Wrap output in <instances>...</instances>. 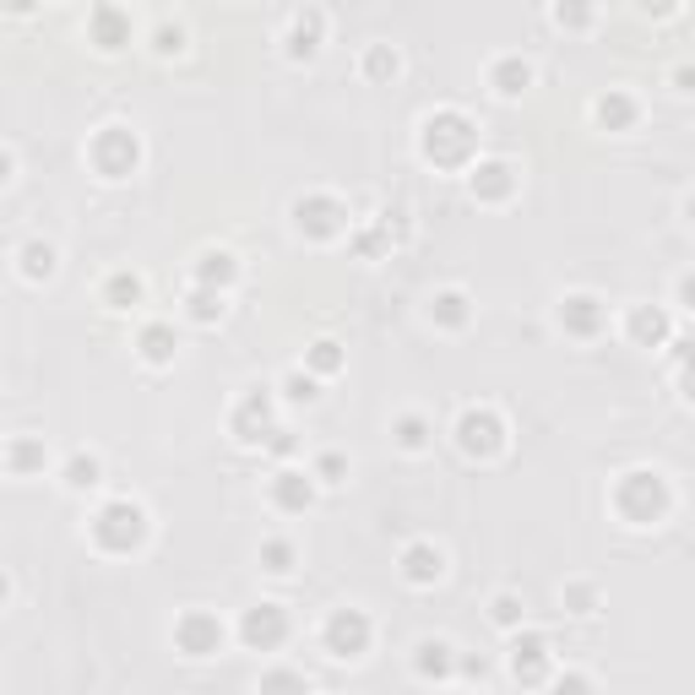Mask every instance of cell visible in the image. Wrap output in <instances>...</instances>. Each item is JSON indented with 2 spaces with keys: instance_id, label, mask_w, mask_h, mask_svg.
<instances>
[{
  "instance_id": "6da1fadb",
  "label": "cell",
  "mask_w": 695,
  "mask_h": 695,
  "mask_svg": "<svg viewBox=\"0 0 695 695\" xmlns=\"http://www.w3.org/2000/svg\"><path fill=\"white\" fill-rule=\"evenodd\" d=\"M419 158L451 174H468L479 163V125L462 109H435L419 125Z\"/></svg>"
},
{
  "instance_id": "7a4b0ae2",
  "label": "cell",
  "mask_w": 695,
  "mask_h": 695,
  "mask_svg": "<svg viewBox=\"0 0 695 695\" xmlns=\"http://www.w3.org/2000/svg\"><path fill=\"white\" fill-rule=\"evenodd\" d=\"M609 506H615V517H620L625 528H658V522H669V511H674V489H669V479H663L658 468H631V473L615 479Z\"/></svg>"
},
{
  "instance_id": "3957f363",
  "label": "cell",
  "mask_w": 695,
  "mask_h": 695,
  "mask_svg": "<svg viewBox=\"0 0 695 695\" xmlns=\"http://www.w3.org/2000/svg\"><path fill=\"white\" fill-rule=\"evenodd\" d=\"M87 538H92L98 555H136V549L152 538V517H147L141 500L114 495V500H103V506L87 517Z\"/></svg>"
},
{
  "instance_id": "277c9868",
  "label": "cell",
  "mask_w": 695,
  "mask_h": 695,
  "mask_svg": "<svg viewBox=\"0 0 695 695\" xmlns=\"http://www.w3.org/2000/svg\"><path fill=\"white\" fill-rule=\"evenodd\" d=\"M451 435H457V451L462 457H479V462H495L511 446V430H506V419L495 408H462Z\"/></svg>"
},
{
  "instance_id": "5b68a950",
  "label": "cell",
  "mask_w": 695,
  "mask_h": 695,
  "mask_svg": "<svg viewBox=\"0 0 695 695\" xmlns=\"http://www.w3.org/2000/svg\"><path fill=\"white\" fill-rule=\"evenodd\" d=\"M370 642H375V620L364 609H332L326 625H321V647L337 663H359L370 653Z\"/></svg>"
},
{
  "instance_id": "8992f818",
  "label": "cell",
  "mask_w": 695,
  "mask_h": 695,
  "mask_svg": "<svg viewBox=\"0 0 695 695\" xmlns=\"http://www.w3.org/2000/svg\"><path fill=\"white\" fill-rule=\"evenodd\" d=\"M87 163H92L103 179H125V174H136V163H141V136H136L131 125H103V131L87 141Z\"/></svg>"
},
{
  "instance_id": "52a82bcc",
  "label": "cell",
  "mask_w": 695,
  "mask_h": 695,
  "mask_svg": "<svg viewBox=\"0 0 695 695\" xmlns=\"http://www.w3.org/2000/svg\"><path fill=\"white\" fill-rule=\"evenodd\" d=\"M294 228L305 234V239H343V234H353V218H348V201H337V196H326V190H310V196H299L294 201Z\"/></svg>"
},
{
  "instance_id": "ba28073f",
  "label": "cell",
  "mask_w": 695,
  "mask_h": 695,
  "mask_svg": "<svg viewBox=\"0 0 695 695\" xmlns=\"http://www.w3.org/2000/svg\"><path fill=\"white\" fill-rule=\"evenodd\" d=\"M228 435H234L239 446H266V440L277 435V397H272L266 386H250V392L234 402V413H228Z\"/></svg>"
},
{
  "instance_id": "9c48e42d",
  "label": "cell",
  "mask_w": 695,
  "mask_h": 695,
  "mask_svg": "<svg viewBox=\"0 0 695 695\" xmlns=\"http://www.w3.org/2000/svg\"><path fill=\"white\" fill-rule=\"evenodd\" d=\"M517 685H549L555 680V647L544 631H517L511 636V658H506Z\"/></svg>"
},
{
  "instance_id": "30bf717a",
  "label": "cell",
  "mask_w": 695,
  "mask_h": 695,
  "mask_svg": "<svg viewBox=\"0 0 695 695\" xmlns=\"http://www.w3.org/2000/svg\"><path fill=\"white\" fill-rule=\"evenodd\" d=\"M223 642H228V631H223V620L212 609H185L174 620V647L185 658H212V653H223Z\"/></svg>"
},
{
  "instance_id": "8fae6325",
  "label": "cell",
  "mask_w": 695,
  "mask_h": 695,
  "mask_svg": "<svg viewBox=\"0 0 695 695\" xmlns=\"http://www.w3.org/2000/svg\"><path fill=\"white\" fill-rule=\"evenodd\" d=\"M288 609L283 604H256V609H245V620H239V642L250 647V653H277L283 642H288Z\"/></svg>"
},
{
  "instance_id": "7c38bea8",
  "label": "cell",
  "mask_w": 695,
  "mask_h": 695,
  "mask_svg": "<svg viewBox=\"0 0 695 695\" xmlns=\"http://www.w3.org/2000/svg\"><path fill=\"white\" fill-rule=\"evenodd\" d=\"M468 190H473V201H489V207L511 201L517 196V163L511 158H479L468 169Z\"/></svg>"
},
{
  "instance_id": "4fadbf2b",
  "label": "cell",
  "mask_w": 695,
  "mask_h": 695,
  "mask_svg": "<svg viewBox=\"0 0 695 695\" xmlns=\"http://www.w3.org/2000/svg\"><path fill=\"white\" fill-rule=\"evenodd\" d=\"M315 473H299V468H277L272 473V484H266V500L283 511V517H305L310 506H315Z\"/></svg>"
},
{
  "instance_id": "5bb4252c",
  "label": "cell",
  "mask_w": 695,
  "mask_h": 695,
  "mask_svg": "<svg viewBox=\"0 0 695 695\" xmlns=\"http://www.w3.org/2000/svg\"><path fill=\"white\" fill-rule=\"evenodd\" d=\"M555 315H560V326H566L571 337H582V343L598 337V332H609V305H604L598 294H566Z\"/></svg>"
},
{
  "instance_id": "9a60e30c",
  "label": "cell",
  "mask_w": 695,
  "mask_h": 695,
  "mask_svg": "<svg viewBox=\"0 0 695 695\" xmlns=\"http://www.w3.org/2000/svg\"><path fill=\"white\" fill-rule=\"evenodd\" d=\"M625 337L636 348H669L674 343V321H669L663 305H631L625 310Z\"/></svg>"
},
{
  "instance_id": "2e32d148",
  "label": "cell",
  "mask_w": 695,
  "mask_h": 695,
  "mask_svg": "<svg viewBox=\"0 0 695 695\" xmlns=\"http://www.w3.org/2000/svg\"><path fill=\"white\" fill-rule=\"evenodd\" d=\"M397 566H402V582H408V587H435V582L446 576V549L430 544V538H413V544L397 555Z\"/></svg>"
},
{
  "instance_id": "e0dca14e",
  "label": "cell",
  "mask_w": 695,
  "mask_h": 695,
  "mask_svg": "<svg viewBox=\"0 0 695 695\" xmlns=\"http://www.w3.org/2000/svg\"><path fill=\"white\" fill-rule=\"evenodd\" d=\"M457 669H462V658H457V647H451L446 636H424V642H419V653H413V674H419V680L446 685Z\"/></svg>"
},
{
  "instance_id": "ac0fdd59",
  "label": "cell",
  "mask_w": 695,
  "mask_h": 695,
  "mask_svg": "<svg viewBox=\"0 0 695 695\" xmlns=\"http://www.w3.org/2000/svg\"><path fill=\"white\" fill-rule=\"evenodd\" d=\"M87 38L98 44V49H125L131 44V11H120V5H92L87 11Z\"/></svg>"
},
{
  "instance_id": "d6986e66",
  "label": "cell",
  "mask_w": 695,
  "mask_h": 695,
  "mask_svg": "<svg viewBox=\"0 0 695 695\" xmlns=\"http://www.w3.org/2000/svg\"><path fill=\"white\" fill-rule=\"evenodd\" d=\"M136 353H141V364H152V370H169V364H174V353H179V337H174V326H169V321H147V326L136 332Z\"/></svg>"
},
{
  "instance_id": "ffe728a7",
  "label": "cell",
  "mask_w": 695,
  "mask_h": 695,
  "mask_svg": "<svg viewBox=\"0 0 695 695\" xmlns=\"http://www.w3.org/2000/svg\"><path fill=\"white\" fill-rule=\"evenodd\" d=\"M196 288H212V294H228L234 283H239V256L234 250H207L201 261H196Z\"/></svg>"
},
{
  "instance_id": "44dd1931",
  "label": "cell",
  "mask_w": 695,
  "mask_h": 695,
  "mask_svg": "<svg viewBox=\"0 0 695 695\" xmlns=\"http://www.w3.org/2000/svg\"><path fill=\"white\" fill-rule=\"evenodd\" d=\"M321 33H326V11H294L288 16V54L294 60H310L315 49H321Z\"/></svg>"
},
{
  "instance_id": "7402d4cb",
  "label": "cell",
  "mask_w": 695,
  "mask_h": 695,
  "mask_svg": "<svg viewBox=\"0 0 695 695\" xmlns=\"http://www.w3.org/2000/svg\"><path fill=\"white\" fill-rule=\"evenodd\" d=\"M489 87H495L500 98H522V92L533 87V65H528L522 54H495V60H489Z\"/></svg>"
},
{
  "instance_id": "603a6c76",
  "label": "cell",
  "mask_w": 695,
  "mask_h": 695,
  "mask_svg": "<svg viewBox=\"0 0 695 695\" xmlns=\"http://www.w3.org/2000/svg\"><path fill=\"white\" fill-rule=\"evenodd\" d=\"M593 120H598L604 131H631V125L642 120V103H636L625 87H609V92L593 103Z\"/></svg>"
},
{
  "instance_id": "cb8c5ba5",
  "label": "cell",
  "mask_w": 695,
  "mask_h": 695,
  "mask_svg": "<svg viewBox=\"0 0 695 695\" xmlns=\"http://www.w3.org/2000/svg\"><path fill=\"white\" fill-rule=\"evenodd\" d=\"M430 321H435L440 332H462V326L473 321V299H468L462 288H440V294L430 299Z\"/></svg>"
},
{
  "instance_id": "d4e9b609",
  "label": "cell",
  "mask_w": 695,
  "mask_h": 695,
  "mask_svg": "<svg viewBox=\"0 0 695 695\" xmlns=\"http://www.w3.org/2000/svg\"><path fill=\"white\" fill-rule=\"evenodd\" d=\"M60 484H65L71 495H92V489L103 484V462H98L92 451H71V457L60 462Z\"/></svg>"
},
{
  "instance_id": "484cf974",
  "label": "cell",
  "mask_w": 695,
  "mask_h": 695,
  "mask_svg": "<svg viewBox=\"0 0 695 695\" xmlns=\"http://www.w3.org/2000/svg\"><path fill=\"white\" fill-rule=\"evenodd\" d=\"M54 261H60V250H54L49 239H27V245L16 250V266H22V277H27V283L54 277Z\"/></svg>"
},
{
  "instance_id": "4316f807",
  "label": "cell",
  "mask_w": 695,
  "mask_h": 695,
  "mask_svg": "<svg viewBox=\"0 0 695 695\" xmlns=\"http://www.w3.org/2000/svg\"><path fill=\"white\" fill-rule=\"evenodd\" d=\"M141 294H147V283H141L136 272H109V277H103V305H109V310H136Z\"/></svg>"
},
{
  "instance_id": "83f0119b",
  "label": "cell",
  "mask_w": 695,
  "mask_h": 695,
  "mask_svg": "<svg viewBox=\"0 0 695 695\" xmlns=\"http://www.w3.org/2000/svg\"><path fill=\"white\" fill-rule=\"evenodd\" d=\"M392 440H397L408 457H419V451H430V440H435V424H430L424 413H402V419L392 424Z\"/></svg>"
},
{
  "instance_id": "f1b7e54d",
  "label": "cell",
  "mask_w": 695,
  "mask_h": 695,
  "mask_svg": "<svg viewBox=\"0 0 695 695\" xmlns=\"http://www.w3.org/2000/svg\"><path fill=\"white\" fill-rule=\"evenodd\" d=\"M185 315H190L196 326H218V321L228 315V294H212V288H190V299H185Z\"/></svg>"
},
{
  "instance_id": "f546056e",
  "label": "cell",
  "mask_w": 695,
  "mask_h": 695,
  "mask_svg": "<svg viewBox=\"0 0 695 695\" xmlns=\"http://www.w3.org/2000/svg\"><path fill=\"white\" fill-rule=\"evenodd\" d=\"M33 468H44V446H38L33 435H11V446H5V473H11V479H27Z\"/></svg>"
},
{
  "instance_id": "4dcf8cb0",
  "label": "cell",
  "mask_w": 695,
  "mask_h": 695,
  "mask_svg": "<svg viewBox=\"0 0 695 695\" xmlns=\"http://www.w3.org/2000/svg\"><path fill=\"white\" fill-rule=\"evenodd\" d=\"M305 370H310L315 381H326V375H337V370H343V343H332V337H321V343H310V348H305Z\"/></svg>"
},
{
  "instance_id": "1f68e13d",
  "label": "cell",
  "mask_w": 695,
  "mask_h": 695,
  "mask_svg": "<svg viewBox=\"0 0 695 695\" xmlns=\"http://www.w3.org/2000/svg\"><path fill=\"white\" fill-rule=\"evenodd\" d=\"M294 560H299L294 538H261V571L266 576H294Z\"/></svg>"
},
{
  "instance_id": "d6a6232c",
  "label": "cell",
  "mask_w": 695,
  "mask_h": 695,
  "mask_svg": "<svg viewBox=\"0 0 695 695\" xmlns=\"http://www.w3.org/2000/svg\"><path fill=\"white\" fill-rule=\"evenodd\" d=\"M277 392H283V402H305V408H310V402L321 397V381L299 364V370H288V375L277 381Z\"/></svg>"
},
{
  "instance_id": "836d02e7",
  "label": "cell",
  "mask_w": 695,
  "mask_h": 695,
  "mask_svg": "<svg viewBox=\"0 0 695 695\" xmlns=\"http://www.w3.org/2000/svg\"><path fill=\"white\" fill-rule=\"evenodd\" d=\"M256 695H310V680H305L299 669H266L261 685H256Z\"/></svg>"
},
{
  "instance_id": "e575fe53",
  "label": "cell",
  "mask_w": 695,
  "mask_h": 695,
  "mask_svg": "<svg viewBox=\"0 0 695 695\" xmlns=\"http://www.w3.org/2000/svg\"><path fill=\"white\" fill-rule=\"evenodd\" d=\"M397 65H402V60H397V49H392V44H370V49H364V76H370V82L397 76Z\"/></svg>"
},
{
  "instance_id": "d590c367",
  "label": "cell",
  "mask_w": 695,
  "mask_h": 695,
  "mask_svg": "<svg viewBox=\"0 0 695 695\" xmlns=\"http://www.w3.org/2000/svg\"><path fill=\"white\" fill-rule=\"evenodd\" d=\"M489 620L517 636V631H522V598H517V593H495V598H489Z\"/></svg>"
},
{
  "instance_id": "8d00e7d4",
  "label": "cell",
  "mask_w": 695,
  "mask_h": 695,
  "mask_svg": "<svg viewBox=\"0 0 695 695\" xmlns=\"http://www.w3.org/2000/svg\"><path fill=\"white\" fill-rule=\"evenodd\" d=\"M310 473H315V484H321V489H332V484H343V479H348V457H343V451H321Z\"/></svg>"
},
{
  "instance_id": "74e56055",
  "label": "cell",
  "mask_w": 695,
  "mask_h": 695,
  "mask_svg": "<svg viewBox=\"0 0 695 695\" xmlns=\"http://www.w3.org/2000/svg\"><path fill=\"white\" fill-rule=\"evenodd\" d=\"M566 609L582 615V620L598 615V587H593V582H566Z\"/></svg>"
},
{
  "instance_id": "f35d334b",
  "label": "cell",
  "mask_w": 695,
  "mask_h": 695,
  "mask_svg": "<svg viewBox=\"0 0 695 695\" xmlns=\"http://www.w3.org/2000/svg\"><path fill=\"white\" fill-rule=\"evenodd\" d=\"M674 364H680V397L695 408V343H674Z\"/></svg>"
},
{
  "instance_id": "ab89813d",
  "label": "cell",
  "mask_w": 695,
  "mask_h": 695,
  "mask_svg": "<svg viewBox=\"0 0 695 695\" xmlns=\"http://www.w3.org/2000/svg\"><path fill=\"white\" fill-rule=\"evenodd\" d=\"M549 695H598V685H593L582 669H566V674L549 680Z\"/></svg>"
},
{
  "instance_id": "60d3db41",
  "label": "cell",
  "mask_w": 695,
  "mask_h": 695,
  "mask_svg": "<svg viewBox=\"0 0 695 695\" xmlns=\"http://www.w3.org/2000/svg\"><path fill=\"white\" fill-rule=\"evenodd\" d=\"M152 49H158V54H179V49H185V27H179V22H158V27H152Z\"/></svg>"
},
{
  "instance_id": "b9f144b4",
  "label": "cell",
  "mask_w": 695,
  "mask_h": 695,
  "mask_svg": "<svg viewBox=\"0 0 695 695\" xmlns=\"http://www.w3.org/2000/svg\"><path fill=\"white\" fill-rule=\"evenodd\" d=\"M555 22H560V27H587L593 11H582V5H555Z\"/></svg>"
},
{
  "instance_id": "7bdbcfd3",
  "label": "cell",
  "mask_w": 695,
  "mask_h": 695,
  "mask_svg": "<svg viewBox=\"0 0 695 695\" xmlns=\"http://www.w3.org/2000/svg\"><path fill=\"white\" fill-rule=\"evenodd\" d=\"M674 299H680L685 310H695V266H691V272H680V277H674Z\"/></svg>"
},
{
  "instance_id": "ee69618b",
  "label": "cell",
  "mask_w": 695,
  "mask_h": 695,
  "mask_svg": "<svg viewBox=\"0 0 695 695\" xmlns=\"http://www.w3.org/2000/svg\"><path fill=\"white\" fill-rule=\"evenodd\" d=\"M294 446H299V440H294L288 430H277V435L266 440V451H272V457H294Z\"/></svg>"
},
{
  "instance_id": "f6af8a7d",
  "label": "cell",
  "mask_w": 695,
  "mask_h": 695,
  "mask_svg": "<svg viewBox=\"0 0 695 695\" xmlns=\"http://www.w3.org/2000/svg\"><path fill=\"white\" fill-rule=\"evenodd\" d=\"M674 82H680V92H695V65H680Z\"/></svg>"
},
{
  "instance_id": "bcb514c9",
  "label": "cell",
  "mask_w": 695,
  "mask_h": 695,
  "mask_svg": "<svg viewBox=\"0 0 695 695\" xmlns=\"http://www.w3.org/2000/svg\"><path fill=\"white\" fill-rule=\"evenodd\" d=\"M680 212H685V223H691V228H695V190H691V196H685V207H680Z\"/></svg>"
},
{
  "instance_id": "7dc6e473",
  "label": "cell",
  "mask_w": 695,
  "mask_h": 695,
  "mask_svg": "<svg viewBox=\"0 0 695 695\" xmlns=\"http://www.w3.org/2000/svg\"><path fill=\"white\" fill-rule=\"evenodd\" d=\"M451 695H462V691H451Z\"/></svg>"
}]
</instances>
